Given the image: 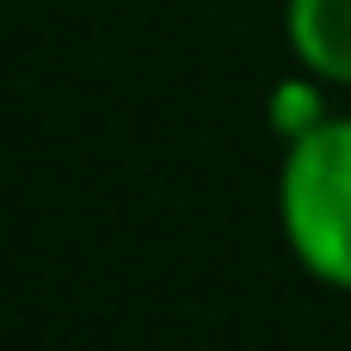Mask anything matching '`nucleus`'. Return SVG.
<instances>
[{
    "label": "nucleus",
    "instance_id": "1",
    "mask_svg": "<svg viewBox=\"0 0 351 351\" xmlns=\"http://www.w3.org/2000/svg\"><path fill=\"white\" fill-rule=\"evenodd\" d=\"M278 234L321 290L351 296V111H333L302 142H284Z\"/></svg>",
    "mask_w": 351,
    "mask_h": 351
},
{
    "label": "nucleus",
    "instance_id": "2",
    "mask_svg": "<svg viewBox=\"0 0 351 351\" xmlns=\"http://www.w3.org/2000/svg\"><path fill=\"white\" fill-rule=\"evenodd\" d=\"M284 43L296 68L351 93V0H284Z\"/></svg>",
    "mask_w": 351,
    "mask_h": 351
},
{
    "label": "nucleus",
    "instance_id": "3",
    "mask_svg": "<svg viewBox=\"0 0 351 351\" xmlns=\"http://www.w3.org/2000/svg\"><path fill=\"white\" fill-rule=\"evenodd\" d=\"M333 93H339V86H327V80L308 74V68L271 80V93H265V130H271L278 142H302L308 130H321V123L333 117Z\"/></svg>",
    "mask_w": 351,
    "mask_h": 351
}]
</instances>
